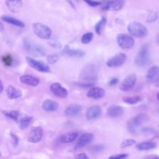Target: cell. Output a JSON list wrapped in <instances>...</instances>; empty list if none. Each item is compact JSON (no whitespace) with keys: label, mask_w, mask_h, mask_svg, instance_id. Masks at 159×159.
Masks as SVG:
<instances>
[{"label":"cell","mask_w":159,"mask_h":159,"mask_svg":"<svg viewBox=\"0 0 159 159\" xmlns=\"http://www.w3.org/2000/svg\"><path fill=\"white\" fill-rule=\"evenodd\" d=\"M147 120L145 114L140 113L130 119L127 125V130L131 134H137L142 129V125Z\"/></svg>","instance_id":"1"},{"label":"cell","mask_w":159,"mask_h":159,"mask_svg":"<svg viewBox=\"0 0 159 159\" xmlns=\"http://www.w3.org/2000/svg\"><path fill=\"white\" fill-rule=\"evenodd\" d=\"M25 50L34 57H43L45 55V50L40 45L29 39H25L23 41Z\"/></svg>","instance_id":"2"},{"label":"cell","mask_w":159,"mask_h":159,"mask_svg":"<svg viewBox=\"0 0 159 159\" xmlns=\"http://www.w3.org/2000/svg\"><path fill=\"white\" fill-rule=\"evenodd\" d=\"M130 35L137 38H143L148 34V30L145 25L138 22H130L127 27Z\"/></svg>","instance_id":"3"},{"label":"cell","mask_w":159,"mask_h":159,"mask_svg":"<svg viewBox=\"0 0 159 159\" xmlns=\"http://www.w3.org/2000/svg\"><path fill=\"white\" fill-rule=\"evenodd\" d=\"M98 75L96 67L94 65L88 64L86 65L81 70L80 78L88 83L95 81L97 79Z\"/></svg>","instance_id":"4"},{"label":"cell","mask_w":159,"mask_h":159,"mask_svg":"<svg viewBox=\"0 0 159 159\" xmlns=\"http://www.w3.org/2000/svg\"><path fill=\"white\" fill-rule=\"evenodd\" d=\"M33 30L39 38L43 40L50 39L52 34L51 29L41 22L34 23L33 24Z\"/></svg>","instance_id":"5"},{"label":"cell","mask_w":159,"mask_h":159,"mask_svg":"<svg viewBox=\"0 0 159 159\" xmlns=\"http://www.w3.org/2000/svg\"><path fill=\"white\" fill-rule=\"evenodd\" d=\"M149 61L148 47L147 44L143 45L135 58V64L139 67H143L147 65Z\"/></svg>","instance_id":"6"},{"label":"cell","mask_w":159,"mask_h":159,"mask_svg":"<svg viewBox=\"0 0 159 159\" xmlns=\"http://www.w3.org/2000/svg\"><path fill=\"white\" fill-rule=\"evenodd\" d=\"M26 61L27 64L32 67V68L36 70L37 71L41 73H49L50 72V68L47 63L42 61L35 60L31 57H27Z\"/></svg>","instance_id":"7"},{"label":"cell","mask_w":159,"mask_h":159,"mask_svg":"<svg viewBox=\"0 0 159 159\" xmlns=\"http://www.w3.org/2000/svg\"><path fill=\"white\" fill-rule=\"evenodd\" d=\"M116 40L119 47L123 49H130L134 47L135 43L133 37L127 34H119Z\"/></svg>","instance_id":"8"},{"label":"cell","mask_w":159,"mask_h":159,"mask_svg":"<svg viewBox=\"0 0 159 159\" xmlns=\"http://www.w3.org/2000/svg\"><path fill=\"white\" fill-rule=\"evenodd\" d=\"M126 60L127 56L124 53H119L109 59L106 62V65L111 68L119 67L122 66L125 62Z\"/></svg>","instance_id":"9"},{"label":"cell","mask_w":159,"mask_h":159,"mask_svg":"<svg viewBox=\"0 0 159 159\" xmlns=\"http://www.w3.org/2000/svg\"><path fill=\"white\" fill-rule=\"evenodd\" d=\"M137 80V76L135 74H130L127 75L122 81L120 89L122 91H127L131 89L135 84Z\"/></svg>","instance_id":"10"},{"label":"cell","mask_w":159,"mask_h":159,"mask_svg":"<svg viewBox=\"0 0 159 159\" xmlns=\"http://www.w3.org/2000/svg\"><path fill=\"white\" fill-rule=\"evenodd\" d=\"M50 89L51 92L58 98H65L68 96V91L59 83H54L52 84Z\"/></svg>","instance_id":"11"},{"label":"cell","mask_w":159,"mask_h":159,"mask_svg":"<svg viewBox=\"0 0 159 159\" xmlns=\"http://www.w3.org/2000/svg\"><path fill=\"white\" fill-rule=\"evenodd\" d=\"M43 136V130L40 127H33L29 133L28 141L32 143L39 142Z\"/></svg>","instance_id":"12"},{"label":"cell","mask_w":159,"mask_h":159,"mask_svg":"<svg viewBox=\"0 0 159 159\" xmlns=\"http://www.w3.org/2000/svg\"><path fill=\"white\" fill-rule=\"evenodd\" d=\"M146 78L148 81L155 84L159 82V67L153 66L150 68L147 72Z\"/></svg>","instance_id":"13"},{"label":"cell","mask_w":159,"mask_h":159,"mask_svg":"<svg viewBox=\"0 0 159 159\" xmlns=\"http://www.w3.org/2000/svg\"><path fill=\"white\" fill-rule=\"evenodd\" d=\"M124 4V0H110L106 2L103 9L106 11H119L122 8Z\"/></svg>","instance_id":"14"},{"label":"cell","mask_w":159,"mask_h":159,"mask_svg":"<svg viewBox=\"0 0 159 159\" xmlns=\"http://www.w3.org/2000/svg\"><path fill=\"white\" fill-rule=\"evenodd\" d=\"M6 4L10 11L17 13L21 10L23 6V2L22 0H6Z\"/></svg>","instance_id":"15"},{"label":"cell","mask_w":159,"mask_h":159,"mask_svg":"<svg viewBox=\"0 0 159 159\" xmlns=\"http://www.w3.org/2000/svg\"><path fill=\"white\" fill-rule=\"evenodd\" d=\"M20 81L22 83L32 86L34 87L37 86L40 83V80L30 75H24L20 77Z\"/></svg>","instance_id":"16"},{"label":"cell","mask_w":159,"mask_h":159,"mask_svg":"<svg viewBox=\"0 0 159 159\" xmlns=\"http://www.w3.org/2000/svg\"><path fill=\"white\" fill-rule=\"evenodd\" d=\"M101 113V108L100 106L94 105L89 107L86 111V118L91 120L98 118Z\"/></svg>","instance_id":"17"},{"label":"cell","mask_w":159,"mask_h":159,"mask_svg":"<svg viewBox=\"0 0 159 159\" xmlns=\"http://www.w3.org/2000/svg\"><path fill=\"white\" fill-rule=\"evenodd\" d=\"M94 139V135L91 133H84L80 136L76 142L77 147H84L92 142Z\"/></svg>","instance_id":"18"},{"label":"cell","mask_w":159,"mask_h":159,"mask_svg":"<svg viewBox=\"0 0 159 159\" xmlns=\"http://www.w3.org/2000/svg\"><path fill=\"white\" fill-rule=\"evenodd\" d=\"M6 92L7 96L9 99H17V98H20L22 95V91L19 89H18L12 85H9L6 88Z\"/></svg>","instance_id":"19"},{"label":"cell","mask_w":159,"mask_h":159,"mask_svg":"<svg viewBox=\"0 0 159 159\" xmlns=\"http://www.w3.org/2000/svg\"><path fill=\"white\" fill-rule=\"evenodd\" d=\"M104 89L99 87H94L91 88L87 93V96L89 98L93 99H99L104 97Z\"/></svg>","instance_id":"20"},{"label":"cell","mask_w":159,"mask_h":159,"mask_svg":"<svg viewBox=\"0 0 159 159\" xmlns=\"http://www.w3.org/2000/svg\"><path fill=\"white\" fill-rule=\"evenodd\" d=\"M58 107L59 104L58 102L50 99L45 100L42 104V108L47 112L55 111L58 109Z\"/></svg>","instance_id":"21"},{"label":"cell","mask_w":159,"mask_h":159,"mask_svg":"<svg viewBox=\"0 0 159 159\" xmlns=\"http://www.w3.org/2000/svg\"><path fill=\"white\" fill-rule=\"evenodd\" d=\"M81 106L78 104L69 105L65 110V114L68 116H74L79 114L81 111Z\"/></svg>","instance_id":"22"},{"label":"cell","mask_w":159,"mask_h":159,"mask_svg":"<svg viewBox=\"0 0 159 159\" xmlns=\"http://www.w3.org/2000/svg\"><path fill=\"white\" fill-rule=\"evenodd\" d=\"M78 136V133L76 131H71L63 134L60 137V141L62 143H71L75 141Z\"/></svg>","instance_id":"23"},{"label":"cell","mask_w":159,"mask_h":159,"mask_svg":"<svg viewBox=\"0 0 159 159\" xmlns=\"http://www.w3.org/2000/svg\"><path fill=\"white\" fill-rule=\"evenodd\" d=\"M1 19L4 21V22H6L8 24H12L14 25H16L17 27H25V24L20 20H18L13 17H11V16H2L1 17Z\"/></svg>","instance_id":"24"},{"label":"cell","mask_w":159,"mask_h":159,"mask_svg":"<svg viewBox=\"0 0 159 159\" xmlns=\"http://www.w3.org/2000/svg\"><path fill=\"white\" fill-rule=\"evenodd\" d=\"M124 112V109L120 106L114 105L111 106L107 112L108 116L111 117H116L122 115Z\"/></svg>","instance_id":"25"},{"label":"cell","mask_w":159,"mask_h":159,"mask_svg":"<svg viewBox=\"0 0 159 159\" xmlns=\"http://www.w3.org/2000/svg\"><path fill=\"white\" fill-rule=\"evenodd\" d=\"M157 147V143L153 142H143L140 143H138L136 145V148L140 151L148 150L153 149Z\"/></svg>","instance_id":"26"},{"label":"cell","mask_w":159,"mask_h":159,"mask_svg":"<svg viewBox=\"0 0 159 159\" xmlns=\"http://www.w3.org/2000/svg\"><path fill=\"white\" fill-rule=\"evenodd\" d=\"M65 53L67 55L70 57H83L85 53L84 52L81 50H75V49H70L68 47H66L64 49Z\"/></svg>","instance_id":"27"},{"label":"cell","mask_w":159,"mask_h":159,"mask_svg":"<svg viewBox=\"0 0 159 159\" xmlns=\"http://www.w3.org/2000/svg\"><path fill=\"white\" fill-rule=\"evenodd\" d=\"M142 97L140 96H126L123 98L122 100L124 102L129 104H135L141 101H142Z\"/></svg>","instance_id":"28"},{"label":"cell","mask_w":159,"mask_h":159,"mask_svg":"<svg viewBox=\"0 0 159 159\" xmlns=\"http://www.w3.org/2000/svg\"><path fill=\"white\" fill-rule=\"evenodd\" d=\"M32 117L29 116H25L23 117L20 120V128L21 129H26L32 121Z\"/></svg>","instance_id":"29"},{"label":"cell","mask_w":159,"mask_h":159,"mask_svg":"<svg viewBox=\"0 0 159 159\" xmlns=\"http://www.w3.org/2000/svg\"><path fill=\"white\" fill-rule=\"evenodd\" d=\"M106 19L105 17H102L101 19V20L99 21H98L96 25H95V31L98 34H101L102 30L103 29V27L105 26L106 24Z\"/></svg>","instance_id":"30"},{"label":"cell","mask_w":159,"mask_h":159,"mask_svg":"<svg viewBox=\"0 0 159 159\" xmlns=\"http://www.w3.org/2000/svg\"><path fill=\"white\" fill-rule=\"evenodd\" d=\"M2 113L7 117L16 120H17L19 117V113L17 111H3Z\"/></svg>","instance_id":"31"},{"label":"cell","mask_w":159,"mask_h":159,"mask_svg":"<svg viewBox=\"0 0 159 159\" xmlns=\"http://www.w3.org/2000/svg\"><path fill=\"white\" fill-rule=\"evenodd\" d=\"M2 61L4 64V65L7 66H11L13 63V59L11 55L6 54L2 57Z\"/></svg>","instance_id":"32"},{"label":"cell","mask_w":159,"mask_h":159,"mask_svg":"<svg viewBox=\"0 0 159 159\" xmlns=\"http://www.w3.org/2000/svg\"><path fill=\"white\" fill-rule=\"evenodd\" d=\"M93 34L92 32H87L82 36L81 42L83 43L87 44L91 41V40L93 39Z\"/></svg>","instance_id":"33"},{"label":"cell","mask_w":159,"mask_h":159,"mask_svg":"<svg viewBox=\"0 0 159 159\" xmlns=\"http://www.w3.org/2000/svg\"><path fill=\"white\" fill-rule=\"evenodd\" d=\"M59 59V56L56 53L48 55L47 57V61L48 64L53 65Z\"/></svg>","instance_id":"34"},{"label":"cell","mask_w":159,"mask_h":159,"mask_svg":"<svg viewBox=\"0 0 159 159\" xmlns=\"http://www.w3.org/2000/svg\"><path fill=\"white\" fill-rule=\"evenodd\" d=\"M135 143V141L133 139H125L122 142L120 145V148H126Z\"/></svg>","instance_id":"35"},{"label":"cell","mask_w":159,"mask_h":159,"mask_svg":"<svg viewBox=\"0 0 159 159\" xmlns=\"http://www.w3.org/2000/svg\"><path fill=\"white\" fill-rule=\"evenodd\" d=\"M127 154L126 153H119L114 155H111L108 159H126L127 158Z\"/></svg>","instance_id":"36"},{"label":"cell","mask_w":159,"mask_h":159,"mask_svg":"<svg viewBox=\"0 0 159 159\" xmlns=\"http://www.w3.org/2000/svg\"><path fill=\"white\" fill-rule=\"evenodd\" d=\"M49 45L52 47L53 48H59L61 47V43H60L59 41H58L56 39H52L50 42H49Z\"/></svg>","instance_id":"37"},{"label":"cell","mask_w":159,"mask_h":159,"mask_svg":"<svg viewBox=\"0 0 159 159\" xmlns=\"http://www.w3.org/2000/svg\"><path fill=\"white\" fill-rule=\"evenodd\" d=\"M83 1L85 2H86L88 4H89L90 6H92V7H96V6H98L101 4L100 2L96 1L94 0H83Z\"/></svg>","instance_id":"38"},{"label":"cell","mask_w":159,"mask_h":159,"mask_svg":"<svg viewBox=\"0 0 159 159\" xmlns=\"http://www.w3.org/2000/svg\"><path fill=\"white\" fill-rule=\"evenodd\" d=\"M75 159H90L89 157L85 153H81L78 154Z\"/></svg>","instance_id":"39"},{"label":"cell","mask_w":159,"mask_h":159,"mask_svg":"<svg viewBox=\"0 0 159 159\" xmlns=\"http://www.w3.org/2000/svg\"><path fill=\"white\" fill-rule=\"evenodd\" d=\"M11 137L12 139L13 143H14V146H16L18 144V143H19V138H18V137L16 134H13L12 132H11Z\"/></svg>","instance_id":"40"},{"label":"cell","mask_w":159,"mask_h":159,"mask_svg":"<svg viewBox=\"0 0 159 159\" xmlns=\"http://www.w3.org/2000/svg\"><path fill=\"white\" fill-rule=\"evenodd\" d=\"M153 18L154 20H155L157 19V14H156V13H155V12L151 13V14H150V16H149V17H148V22H153V20H152Z\"/></svg>","instance_id":"41"},{"label":"cell","mask_w":159,"mask_h":159,"mask_svg":"<svg viewBox=\"0 0 159 159\" xmlns=\"http://www.w3.org/2000/svg\"><path fill=\"white\" fill-rule=\"evenodd\" d=\"M118 83V79L117 78H113L109 81V85L114 86Z\"/></svg>","instance_id":"42"},{"label":"cell","mask_w":159,"mask_h":159,"mask_svg":"<svg viewBox=\"0 0 159 159\" xmlns=\"http://www.w3.org/2000/svg\"><path fill=\"white\" fill-rule=\"evenodd\" d=\"M143 159H159V157L156 155H152L146 156Z\"/></svg>","instance_id":"43"},{"label":"cell","mask_w":159,"mask_h":159,"mask_svg":"<svg viewBox=\"0 0 159 159\" xmlns=\"http://www.w3.org/2000/svg\"><path fill=\"white\" fill-rule=\"evenodd\" d=\"M73 8H75V6L71 0H65Z\"/></svg>","instance_id":"44"},{"label":"cell","mask_w":159,"mask_h":159,"mask_svg":"<svg viewBox=\"0 0 159 159\" xmlns=\"http://www.w3.org/2000/svg\"><path fill=\"white\" fill-rule=\"evenodd\" d=\"M4 30V26L3 24L0 21V32H2Z\"/></svg>","instance_id":"45"},{"label":"cell","mask_w":159,"mask_h":159,"mask_svg":"<svg viewBox=\"0 0 159 159\" xmlns=\"http://www.w3.org/2000/svg\"><path fill=\"white\" fill-rule=\"evenodd\" d=\"M4 89V86H3V83L2 82V81L0 80V93H2V91H3Z\"/></svg>","instance_id":"46"},{"label":"cell","mask_w":159,"mask_h":159,"mask_svg":"<svg viewBox=\"0 0 159 159\" xmlns=\"http://www.w3.org/2000/svg\"><path fill=\"white\" fill-rule=\"evenodd\" d=\"M157 99L159 101V93L157 94Z\"/></svg>","instance_id":"47"},{"label":"cell","mask_w":159,"mask_h":159,"mask_svg":"<svg viewBox=\"0 0 159 159\" xmlns=\"http://www.w3.org/2000/svg\"><path fill=\"white\" fill-rule=\"evenodd\" d=\"M155 86H157V87H158L159 88V82H158L157 84H155Z\"/></svg>","instance_id":"48"},{"label":"cell","mask_w":159,"mask_h":159,"mask_svg":"<svg viewBox=\"0 0 159 159\" xmlns=\"http://www.w3.org/2000/svg\"><path fill=\"white\" fill-rule=\"evenodd\" d=\"M158 42H159V34H158Z\"/></svg>","instance_id":"49"}]
</instances>
